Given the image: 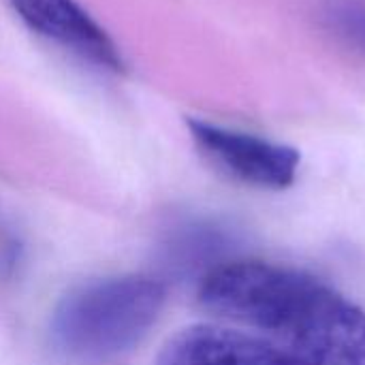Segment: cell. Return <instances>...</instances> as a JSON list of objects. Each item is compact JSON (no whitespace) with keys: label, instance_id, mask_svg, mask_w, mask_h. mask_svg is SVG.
I'll use <instances>...</instances> for the list:
<instances>
[{"label":"cell","instance_id":"cell-1","mask_svg":"<svg viewBox=\"0 0 365 365\" xmlns=\"http://www.w3.org/2000/svg\"><path fill=\"white\" fill-rule=\"evenodd\" d=\"M199 304L284 351L297 365H365V310L314 274L227 261L199 282Z\"/></svg>","mask_w":365,"mask_h":365},{"label":"cell","instance_id":"cell-2","mask_svg":"<svg viewBox=\"0 0 365 365\" xmlns=\"http://www.w3.org/2000/svg\"><path fill=\"white\" fill-rule=\"evenodd\" d=\"M165 302V282L148 274L83 282L56 304L49 321L51 344L73 364H107L148 336Z\"/></svg>","mask_w":365,"mask_h":365},{"label":"cell","instance_id":"cell-3","mask_svg":"<svg viewBox=\"0 0 365 365\" xmlns=\"http://www.w3.org/2000/svg\"><path fill=\"white\" fill-rule=\"evenodd\" d=\"M186 124L199 154L222 175L261 190H284L297 180L302 158L295 148L207 120Z\"/></svg>","mask_w":365,"mask_h":365},{"label":"cell","instance_id":"cell-4","mask_svg":"<svg viewBox=\"0 0 365 365\" xmlns=\"http://www.w3.org/2000/svg\"><path fill=\"white\" fill-rule=\"evenodd\" d=\"M17 17L38 36L101 73H124V58L109 32L75 0H9Z\"/></svg>","mask_w":365,"mask_h":365},{"label":"cell","instance_id":"cell-5","mask_svg":"<svg viewBox=\"0 0 365 365\" xmlns=\"http://www.w3.org/2000/svg\"><path fill=\"white\" fill-rule=\"evenodd\" d=\"M156 365H297L293 357L259 334L190 325L169 338Z\"/></svg>","mask_w":365,"mask_h":365},{"label":"cell","instance_id":"cell-6","mask_svg":"<svg viewBox=\"0 0 365 365\" xmlns=\"http://www.w3.org/2000/svg\"><path fill=\"white\" fill-rule=\"evenodd\" d=\"M314 17L336 47L365 62V0H314Z\"/></svg>","mask_w":365,"mask_h":365},{"label":"cell","instance_id":"cell-7","mask_svg":"<svg viewBox=\"0 0 365 365\" xmlns=\"http://www.w3.org/2000/svg\"><path fill=\"white\" fill-rule=\"evenodd\" d=\"M24 261V246L13 227L0 216V278L9 280L19 272Z\"/></svg>","mask_w":365,"mask_h":365}]
</instances>
